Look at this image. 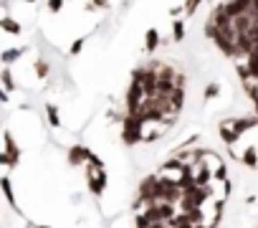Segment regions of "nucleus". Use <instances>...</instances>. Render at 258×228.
<instances>
[{
  "instance_id": "f257e3e1",
  "label": "nucleus",
  "mask_w": 258,
  "mask_h": 228,
  "mask_svg": "<svg viewBox=\"0 0 258 228\" xmlns=\"http://www.w3.org/2000/svg\"><path fill=\"white\" fill-rule=\"evenodd\" d=\"M210 195V190L205 185H197V182H192V185L182 188V195H180V208L182 210H190V208H203L205 198Z\"/></svg>"
},
{
  "instance_id": "f03ea898",
  "label": "nucleus",
  "mask_w": 258,
  "mask_h": 228,
  "mask_svg": "<svg viewBox=\"0 0 258 228\" xmlns=\"http://www.w3.org/2000/svg\"><path fill=\"white\" fill-rule=\"evenodd\" d=\"M142 127H144V119L140 114H129L124 117V122H121V140H124V145H137L142 142Z\"/></svg>"
},
{
  "instance_id": "7ed1b4c3",
  "label": "nucleus",
  "mask_w": 258,
  "mask_h": 228,
  "mask_svg": "<svg viewBox=\"0 0 258 228\" xmlns=\"http://www.w3.org/2000/svg\"><path fill=\"white\" fill-rule=\"evenodd\" d=\"M86 182H89V190L94 193L96 198H101V193L106 190V173H104V167H91L89 165Z\"/></svg>"
},
{
  "instance_id": "20e7f679",
  "label": "nucleus",
  "mask_w": 258,
  "mask_h": 228,
  "mask_svg": "<svg viewBox=\"0 0 258 228\" xmlns=\"http://www.w3.org/2000/svg\"><path fill=\"white\" fill-rule=\"evenodd\" d=\"M142 101H144V89L137 81H132V86L127 91V112L137 114V112H140V106H142Z\"/></svg>"
},
{
  "instance_id": "39448f33",
  "label": "nucleus",
  "mask_w": 258,
  "mask_h": 228,
  "mask_svg": "<svg viewBox=\"0 0 258 228\" xmlns=\"http://www.w3.org/2000/svg\"><path fill=\"white\" fill-rule=\"evenodd\" d=\"M155 182H157V175H149V177L142 180V185H140V203L149 205V203L157 201V195H155Z\"/></svg>"
},
{
  "instance_id": "423d86ee",
  "label": "nucleus",
  "mask_w": 258,
  "mask_h": 228,
  "mask_svg": "<svg viewBox=\"0 0 258 228\" xmlns=\"http://www.w3.org/2000/svg\"><path fill=\"white\" fill-rule=\"evenodd\" d=\"M182 104H185V86H175L167 94V109H170V114H177L182 109Z\"/></svg>"
},
{
  "instance_id": "0eeeda50",
  "label": "nucleus",
  "mask_w": 258,
  "mask_h": 228,
  "mask_svg": "<svg viewBox=\"0 0 258 228\" xmlns=\"http://www.w3.org/2000/svg\"><path fill=\"white\" fill-rule=\"evenodd\" d=\"M228 125L233 127V132H235L238 137H243V132L258 127V117H238V119H231Z\"/></svg>"
},
{
  "instance_id": "6e6552de",
  "label": "nucleus",
  "mask_w": 258,
  "mask_h": 228,
  "mask_svg": "<svg viewBox=\"0 0 258 228\" xmlns=\"http://www.w3.org/2000/svg\"><path fill=\"white\" fill-rule=\"evenodd\" d=\"M89 152H91V150H86L84 145H73V147L69 150V165H73V167L84 165V162L89 160Z\"/></svg>"
},
{
  "instance_id": "1a4fd4ad",
  "label": "nucleus",
  "mask_w": 258,
  "mask_h": 228,
  "mask_svg": "<svg viewBox=\"0 0 258 228\" xmlns=\"http://www.w3.org/2000/svg\"><path fill=\"white\" fill-rule=\"evenodd\" d=\"M157 46H160V30L157 28H149L147 33H144V51L147 53H155Z\"/></svg>"
},
{
  "instance_id": "9d476101",
  "label": "nucleus",
  "mask_w": 258,
  "mask_h": 228,
  "mask_svg": "<svg viewBox=\"0 0 258 228\" xmlns=\"http://www.w3.org/2000/svg\"><path fill=\"white\" fill-rule=\"evenodd\" d=\"M238 160L246 167H258V150L256 147H246L243 150V155H238Z\"/></svg>"
},
{
  "instance_id": "9b49d317",
  "label": "nucleus",
  "mask_w": 258,
  "mask_h": 228,
  "mask_svg": "<svg viewBox=\"0 0 258 228\" xmlns=\"http://www.w3.org/2000/svg\"><path fill=\"white\" fill-rule=\"evenodd\" d=\"M0 30H5V33H10V36H18L21 33V23L13 21L10 15H3V18H0Z\"/></svg>"
},
{
  "instance_id": "f8f14e48",
  "label": "nucleus",
  "mask_w": 258,
  "mask_h": 228,
  "mask_svg": "<svg viewBox=\"0 0 258 228\" xmlns=\"http://www.w3.org/2000/svg\"><path fill=\"white\" fill-rule=\"evenodd\" d=\"M220 140H223L228 147H233V145L238 142V134L233 132V127L228 125V122H223V125H220Z\"/></svg>"
},
{
  "instance_id": "ddd939ff",
  "label": "nucleus",
  "mask_w": 258,
  "mask_h": 228,
  "mask_svg": "<svg viewBox=\"0 0 258 228\" xmlns=\"http://www.w3.org/2000/svg\"><path fill=\"white\" fill-rule=\"evenodd\" d=\"M25 51H28L25 46H21V49H5L3 53H0V61H3V64H13V61H18Z\"/></svg>"
},
{
  "instance_id": "4468645a",
  "label": "nucleus",
  "mask_w": 258,
  "mask_h": 228,
  "mask_svg": "<svg viewBox=\"0 0 258 228\" xmlns=\"http://www.w3.org/2000/svg\"><path fill=\"white\" fill-rule=\"evenodd\" d=\"M0 190H3V195H5L8 205L18 208V205H15V195H13V185H10V177H0Z\"/></svg>"
},
{
  "instance_id": "2eb2a0df",
  "label": "nucleus",
  "mask_w": 258,
  "mask_h": 228,
  "mask_svg": "<svg viewBox=\"0 0 258 228\" xmlns=\"http://www.w3.org/2000/svg\"><path fill=\"white\" fill-rule=\"evenodd\" d=\"M3 140H5V152L10 157H15V160H21V150H18V145H15V140H13V134L10 132H5L3 134Z\"/></svg>"
},
{
  "instance_id": "dca6fc26",
  "label": "nucleus",
  "mask_w": 258,
  "mask_h": 228,
  "mask_svg": "<svg viewBox=\"0 0 258 228\" xmlns=\"http://www.w3.org/2000/svg\"><path fill=\"white\" fill-rule=\"evenodd\" d=\"M182 38H185V23H182L180 18H175V21H172V41L180 43Z\"/></svg>"
},
{
  "instance_id": "f3484780",
  "label": "nucleus",
  "mask_w": 258,
  "mask_h": 228,
  "mask_svg": "<svg viewBox=\"0 0 258 228\" xmlns=\"http://www.w3.org/2000/svg\"><path fill=\"white\" fill-rule=\"evenodd\" d=\"M46 114H48V125L51 127H61V117H58V106L56 104L46 106Z\"/></svg>"
},
{
  "instance_id": "a211bd4d",
  "label": "nucleus",
  "mask_w": 258,
  "mask_h": 228,
  "mask_svg": "<svg viewBox=\"0 0 258 228\" xmlns=\"http://www.w3.org/2000/svg\"><path fill=\"white\" fill-rule=\"evenodd\" d=\"M33 69H36V74H38V79H46V76H48V71H51V66H48V61H46V58H38Z\"/></svg>"
},
{
  "instance_id": "6ab92c4d",
  "label": "nucleus",
  "mask_w": 258,
  "mask_h": 228,
  "mask_svg": "<svg viewBox=\"0 0 258 228\" xmlns=\"http://www.w3.org/2000/svg\"><path fill=\"white\" fill-rule=\"evenodd\" d=\"M0 81H3V89H5V91H13V89H15L13 74H10L8 69H3V71H0Z\"/></svg>"
},
{
  "instance_id": "aec40b11",
  "label": "nucleus",
  "mask_w": 258,
  "mask_h": 228,
  "mask_svg": "<svg viewBox=\"0 0 258 228\" xmlns=\"http://www.w3.org/2000/svg\"><path fill=\"white\" fill-rule=\"evenodd\" d=\"M203 0H185V5H182V10H185V18H190V15H195V10L200 8Z\"/></svg>"
},
{
  "instance_id": "412c9836",
  "label": "nucleus",
  "mask_w": 258,
  "mask_h": 228,
  "mask_svg": "<svg viewBox=\"0 0 258 228\" xmlns=\"http://www.w3.org/2000/svg\"><path fill=\"white\" fill-rule=\"evenodd\" d=\"M18 162H21V160L10 157L8 152H0V165H5V167H18Z\"/></svg>"
},
{
  "instance_id": "4be33fe9",
  "label": "nucleus",
  "mask_w": 258,
  "mask_h": 228,
  "mask_svg": "<svg viewBox=\"0 0 258 228\" xmlns=\"http://www.w3.org/2000/svg\"><path fill=\"white\" fill-rule=\"evenodd\" d=\"M84 43H86V38H84V36H81V38H76V41L71 43V51H69V53H71V56H79V53H81V49H84Z\"/></svg>"
},
{
  "instance_id": "5701e85b",
  "label": "nucleus",
  "mask_w": 258,
  "mask_h": 228,
  "mask_svg": "<svg viewBox=\"0 0 258 228\" xmlns=\"http://www.w3.org/2000/svg\"><path fill=\"white\" fill-rule=\"evenodd\" d=\"M220 94V84H208V89H205V99H215Z\"/></svg>"
},
{
  "instance_id": "b1692460",
  "label": "nucleus",
  "mask_w": 258,
  "mask_h": 228,
  "mask_svg": "<svg viewBox=\"0 0 258 228\" xmlns=\"http://www.w3.org/2000/svg\"><path fill=\"white\" fill-rule=\"evenodd\" d=\"M61 8H64V0H48V10L51 13H61Z\"/></svg>"
},
{
  "instance_id": "393cba45",
  "label": "nucleus",
  "mask_w": 258,
  "mask_h": 228,
  "mask_svg": "<svg viewBox=\"0 0 258 228\" xmlns=\"http://www.w3.org/2000/svg\"><path fill=\"white\" fill-rule=\"evenodd\" d=\"M91 167H104V162H101V157H96L94 152H89V160H86Z\"/></svg>"
},
{
  "instance_id": "a878e982",
  "label": "nucleus",
  "mask_w": 258,
  "mask_h": 228,
  "mask_svg": "<svg viewBox=\"0 0 258 228\" xmlns=\"http://www.w3.org/2000/svg\"><path fill=\"white\" fill-rule=\"evenodd\" d=\"M106 5H109V0H91L89 8H106Z\"/></svg>"
},
{
  "instance_id": "bb28decb",
  "label": "nucleus",
  "mask_w": 258,
  "mask_h": 228,
  "mask_svg": "<svg viewBox=\"0 0 258 228\" xmlns=\"http://www.w3.org/2000/svg\"><path fill=\"white\" fill-rule=\"evenodd\" d=\"M8 99H10V97H8V91H5V89H0V101H3V104H5Z\"/></svg>"
},
{
  "instance_id": "cd10ccee",
  "label": "nucleus",
  "mask_w": 258,
  "mask_h": 228,
  "mask_svg": "<svg viewBox=\"0 0 258 228\" xmlns=\"http://www.w3.org/2000/svg\"><path fill=\"white\" fill-rule=\"evenodd\" d=\"M251 10H253V13H258V0H251Z\"/></svg>"
},
{
  "instance_id": "c85d7f7f",
  "label": "nucleus",
  "mask_w": 258,
  "mask_h": 228,
  "mask_svg": "<svg viewBox=\"0 0 258 228\" xmlns=\"http://www.w3.org/2000/svg\"><path fill=\"white\" fill-rule=\"evenodd\" d=\"M192 228H210V226H203V223H197V226H192Z\"/></svg>"
},
{
  "instance_id": "c756f323",
  "label": "nucleus",
  "mask_w": 258,
  "mask_h": 228,
  "mask_svg": "<svg viewBox=\"0 0 258 228\" xmlns=\"http://www.w3.org/2000/svg\"><path fill=\"white\" fill-rule=\"evenodd\" d=\"M23 3H36V0H23Z\"/></svg>"
},
{
  "instance_id": "7c9ffc66",
  "label": "nucleus",
  "mask_w": 258,
  "mask_h": 228,
  "mask_svg": "<svg viewBox=\"0 0 258 228\" xmlns=\"http://www.w3.org/2000/svg\"><path fill=\"white\" fill-rule=\"evenodd\" d=\"M36 228H48V226H41V223H38V226H36Z\"/></svg>"
}]
</instances>
